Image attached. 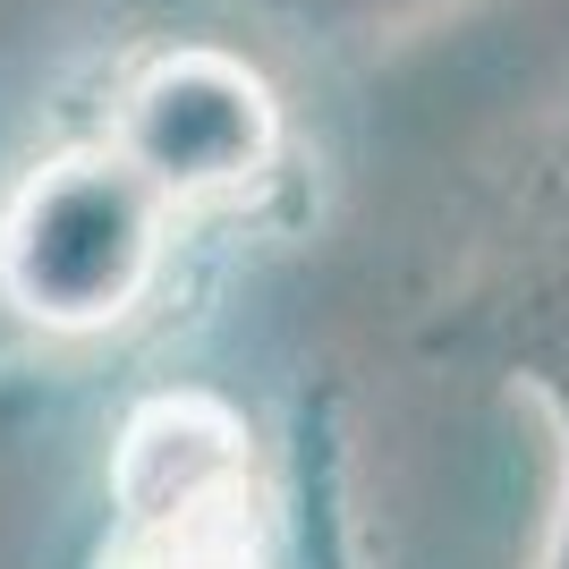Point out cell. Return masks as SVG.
<instances>
[{
  "label": "cell",
  "instance_id": "obj_1",
  "mask_svg": "<svg viewBox=\"0 0 569 569\" xmlns=\"http://www.w3.org/2000/svg\"><path fill=\"white\" fill-rule=\"evenodd\" d=\"M417 349L476 366L545 417L569 408V94L493 170L451 272L426 298Z\"/></svg>",
  "mask_w": 569,
  "mask_h": 569
},
{
  "label": "cell",
  "instance_id": "obj_2",
  "mask_svg": "<svg viewBox=\"0 0 569 569\" xmlns=\"http://www.w3.org/2000/svg\"><path fill=\"white\" fill-rule=\"evenodd\" d=\"M86 569H289L281 468L221 391H144L111 442V519Z\"/></svg>",
  "mask_w": 569,
  "mask_h": 569
},
{
  "label": "cell",
  "instance_id": "obj_3",
  "mask_svg": "<svg viewBox=\"0 0 569 569\" xmlns=\"http://www.w3.org/2000/svg\"><path fill=\"white\" fill-rule=\"evenodd\" d=\"M179 204L119 162L102 137H77L0 204V307L43 340H111L170 281Z\"/></svg>",
  "mask_w": 569,
  "mask_h": 569
},
{
  "label": "cell",
  "instance_id": "obj_4",
  "mask_svg": "<svg viewBox=\"0 0 569 569\" xmlns=\"http://www.w3.org/2000/svg\"><path fill=\"white\" fill-rule=\"evenodd\" d=\"M94 137L137 179H153L179 204V221L247 213L289 179V111L272 77L213 34L137 51L111 77Z\"/></svg>",
  "mask_w": 569,
  "mask_h": 569
},
{
  "label": "cell",
  "instance_id": "obj_5",
  "mask_svg": "<svg viewBox=\"0 0 569 569\" xmlns=\"http://www.w3.org/2000/svg\"><path fill=\"white\" fill-rule=\"evenodd\" d=\"M349 391L307 375L289 391L281 433V501H289V569H375L357 527V451H349Z\"/></svg>",
  "mask_w": 569,
  "mask_h": 569
},
{
  "label": "cell",
  "instance_id": "obj_6",
  "mask_svg": "<svg viewBox=\"0 0 569 569\" xmlns=\"http://www.w3.org/2000/svg\"><path fill=\"white\" fill-rule=\"evenodd\" d=\"M272 26L307 34V43H382V34H417L433 18H459L476 0H256Z\"/></svg>",
  "mask_w": 569,
  "mask_h": 569
},
{
  "label": "cell",
  "instance_id": "obj_7",
  "mask_svg": "<svg viewBox=\"0 0 569 569\" xmlns=\"http://www.w3.org/2000/svg\"><path fill=\"white\" fill-rule=\"evenodd\" d=\"M552 519H545V552L536 569H569V408H552Z\"/></svg>",
  "mask_w": 569,
  "mask_h": 569
}]
</instances>
